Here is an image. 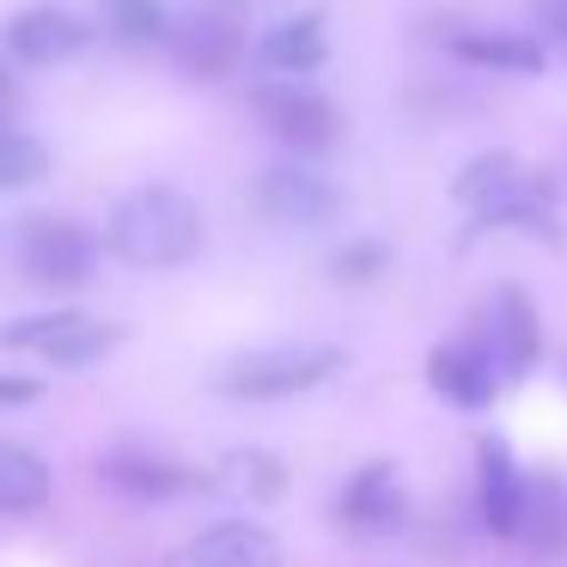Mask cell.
I'll return each instance as SVG.
<instances>
[{
	"label": "cell",
	"instance_id": "603a6c76",
	"mask_svg": "<svg viewBox=\"0 0 567 567\" xmlns=\"http://www.w3.org/2000/svg\"><path fill=\"white\" fill-rule=\"evenodd\" d=\"M384 269V245H372V238H360V245H342L330 262L336 281H372V275Z\"/></svg>",
	"mask_w": 567,
	"mask_h": 567
},
{
	"label": "cell",
	"instance_id": "44dd1931",
	"mask_svg": "<svg viewBox=\"0 0 567 567\" xmlns=\"http://www.w3.org/2000/svg\"><path fill=\"white\" fill-rule=\"evenodd\" d=\"M165 25V0H104V31L116 43H159Z\"/></svg>",
	"mask_w": 567,
	"mask_h": 567
},
{
	"label": "cell",
	"instance_id": "ba28073f",
	"mask_svg": "<svg viewBox=\"0 0 567 567\" xmlns=\"http://www.w3.org/2000/svg\"><path fill=\"white\" fill-rule=\"evenodd\" d=\"M86 50H92V25L80 13H68V7H25L7 25V55L25 68H62Z\"/></svg>",
	"mask_w": 567,
	"mask_h": 567
},
{
	"label": "cell",
	"instance_id": "5bb4252c",
	"mask_svg": "<svg viewBox=\"0 0 567 567\" xmlns=\"http://www.w3.org/2000/svg\"><path fill=\"white\" fill-rule=\"evenodd\" d=\"M330 55V38H323V19L318 13H299L287 25H275L269 38L257 43V62L269 74H311V68Z\"/></svg>",
	"mask_w": 567,
	"mask_h": 567
},
{
	"label": "cell",
	"instance_id": "7c38bea8",
	"mask_svg": "<svg viewBox=\"0 0 567 567\" xmlns=\"http://www.w3.org/2000/svg\"><path fill=\"white\" fill-rule=\"evenodd\" d=\"M525 494H530V482L518 476V464L506 457V445L482 440V525H488L494 537H518Z\"/></svg>",
	"mask_w": 567,
	"mask_h": 567
},
{
	"label": "cell",
	"instance_id": "cb8c5ba5",
	"mask_svg": "<svg viewBox=\"0 0 567 567\" xmlns=\"http://www.w3.org/2000/svg\"><path fill=\"white\" fill-rule=\"evenodd\" d=\"M43 396V379H31V372H0V409H25Z\"/></svg>",
	"mask_w": 567,
	"mask_h": 567
},
{
	"label": "cell",
	"instance_id": "6da1fadb",
	"mask_svg": "<svg viewBox=\"0 0 567 567\" xmlns=\"http://www.w3.org/2000/svg\"><path fill=\"white\" fill-rule=\"evenodd\" d=\"M111 250L135 269H184L202 257V208L172 184L128 189L111 214Z\"/></svg>",
	"mask_w": 567,
	"mask_h": 567
},
{
	"label": "cell",
	"instance_id": "2e32d148",
	"mask_svg": "<svg viewBox=\"0 0 567 567\" xmlns=\"http://www.w3.org/2000/svg\"><path fill=\"white\" fill-rule=\"evenodd\" d=\"M452 55H464L470 68H488V74H543V50L518 31H457Z\"/></svg>",
	"mask_w": 567,
	"mask_h": 567
},
{
	"label": "cell",
	"instance_id": "ac0fdd59",
	"mask_svg": "<svg viewBox=\"0 0 567 567\" xmlns=\"http://www.w3.org/2000/svg\"><path fill=\"white\" fill-rule=\"evenodd\" d=\"M50 488H55V476L31 445L0 440V513H38L50 501Z\"/></svg>",
	"mask_w": 567,
	"mask_h": 567
},
{
	"label": "cell",
	"instance_id": "9a60e30c",
	"mask_svg": "<svg viewBox=\"0 0 567 567\" xmlns=\"http://www.w3.org/2000/svg\"><path fill=\"white\" fill-rule=\"evenodd\" d=\"M238 25H233V13H196L184 31H177V62L189 68V74H226V68L238 62Z\"/></svg>",
	"mask_w": 567,
	"mask_h": 567
},
{
	"label": "cell",
	"instance_id": "3957f363",
	"mask_svg": "<svg viewBox=\"0 0 567 567\" xmlns=\"http://www.w3.org/2000/svg\"><path fill=\"white\" fill-rule=\"evenodd\" d=\"M342 372V348H250L220 372V391L238 403H281V396L318 391Z\"/></svg>",
	"mask_w": 567,
	"mask_h": 567
},
{
	"label": "cell",
	"instance_id": "7402d4cb",
	"mask_svg": "<svg viewBox=\"0 0 567 567\" xmlns=\"http://www.w3.org/2000/svg\"><path fill=\"white\" fill-rule=\"evenodd\" d=\"M50 172V147L38 135H19L13 123L0 128V189H31Z\"/></svg>",
	"mask_w": 567,
	"mask_h": 567
},
{
	"label": "cell",
	"instance_id": "d4e9b609",
	"mask_svg": "<svg viewBox=\"0 0 567 567\" xmlns=\"http://www.w3.org/2000/svg\"><path fill=\"white\" fill-rule=\"evenodd\" d=\"M530 13H537V25L567 50V0H530Z\"/></svg>",
	"mask_w": 567,
	"mask_h": 567
},
{
	"label": "cell",
	"instance_id": "484cf974",
	"mask_svg": "<svg viewBox=\"0 0 567 567\" xmlns=\"http://www.w3.org/2000/svg\"><path fill=\"white\" fill-rule=\"evenodd\" d=\"M13 111H19V80L7 74V68H0V128L13 123Z\"/></svg>",
	"mask_w": 567,
	"mask_h": 567
},
{
	"label": "cell",
	"instance_id": "5b68a950",
	"mask_svg": "<svg viewBox=\"0 0 567 567\" xmlns=\"http://www.w3.org/2000/svg\"><path fill=\"white\" fill-rule=\"evenodd\" d=\"M13 250H19V262H25V275L43 287H80L99 269V238L80 220H55V214L19 226Z\"/></svg>",
	"mask_w": 567,
	"mask_h": 567
},
{
	"label": "cell",
	"instance_id": "4316f807",
	"mask_svg": "<svg viewBox=\"0 0 567 567\" xmlns=\"http://www.w3.org/2000/svg\"><path fill=\"white\" fill-rule=\"evenodd\" d=\"M214 7H226V13H233V7H250V0H214Z\"/></svg>",
	"mask_w": 567,
	"mask_h": 567
},
{
	"label": "cell",
	"instance_id": "30bf717a",
	"mask_svg": "<svg viewBox=\"0 0 567 567\" xmlns=\"http://www.w3.org/2000/svg\"><path fill=\"white\" fill-rule=\"evenodd\" d=\"M494 372H501V367H494V354L464 348V342L433 348V360H427V384L452 409H488L494 403Z\"/></svg>",
	"mask_w": 567,
	"mask_h": 567
},
{
	"label": "cell",
	"instance_id": "e0dca14e",
	"mask_svg": "<svg viewBox=\"0 0 567 567\" xmlns=\"http://www.w3.org/2000/svg\"><path fill=\"white\" fill-rule=\"evenodd\" d=\"M99 476L111 482L116 494H128V501H172L189 482L177 464H165V457H153V452H116L99 464Z\"/></svg>",
	"mask_w": 567,
	"mask_h": 567
},
{
	"label": "cell",
	"instance_id": "277c9868",
	"mask_svg": "<svg viewBox=\"0 0 567 567\" xmlns=\"http://www.w3.org/2000/svg\"><path fill=\"white\" fill-rule=\"evenodd\" d=\"M116 342H123V323H92L80 311H43V318H19L0 330V348H31V354H43L50 367H68V372L104 360Z\"/></svg>",
	"mask_w": 567,
	"mask_h": 567
},
{
	"label": "cell",
	"instance_id": "4fadbf2b",
	"mask_svg": "<svg viewBox=\"0 0 567 567\" xmlns=\"http://www.w3.org/2000/svg\"><path fill=\"white\" fill-rule=\"evenodd\" d=\"M342 518L354 530H396L403 525V482L391 464H367L342 488Z\"/></svg>",
	"mask_w": 567,
	"mask_h": 567
},
{
	"label": "cell",
	"instance_id": "d6986e66",
	"mask_svg": "<svg viewBox=\"0 0 567 567\" xmlns=\"http://www.w3.org/2000/svg\"><path fill=\"white\" fill-rule=\"evenodd\" d=\"M214 488L233 494V501H281L287 488V470L275 452H257V445H245V452H226L220 470H214Z\"/></svg>",
	"mask_w": 567,
	"mask_h": 567
},
{
	"label": "cell",
	"instance_id": "8992f818",
	"mask_svg": "<svg viewBox=\"0 0 567 567\" xmlns=\"http://www.w3.org/2000/svg\"><path fill=\"white\" fill-rule=\"evenodd\" d=\"M257 208H262V220H275V226L311 233V226H330L336 214H342V189L323 172H311V165L293 159V165H269V172L257 177Z\"/></svg>",
	"mask_w": 567,
	"mask_h": 567
},
{
	"label": "cell",
	"instance_id": "ffe728a7",
	"mask_svg": "<svg viewBox=\"0 0 567 567\" xmlns=\"http://www.w3.org/2000/svg\"><path fill=\"white\" fill-rule=\"evenodd\" d=\"M518 537L543 543V549H561V543H567V488H561V482H530Z\"/></svg>",
	"mask_w": 567,
	"mask_h": 567
},
{
	"label": "cell",
	"instance_id": "8fae6325",
	"mask_svg": "<svg viewBox=\"0 0 567 567\" xmlns=\"http://www.w3.org/2000/svg\"><path fill=\"white\" fill-rule=\"evenodd\" d=\"M537 360H543L537 311H530V299L518 293V287H501V299H494V367L513 372V379H525Z\"/></svg>",
	"mask_w": 567,
	"mask_h": 567
},
{
	"label": "cell",
	"instance_id": "9c48e42d",
	"mask_svg": "<svg viewBox=\"0 0 567 567\" xmlns=\"http://www.w3.org/2000/svg\"><path fill=\"white\" fill-rule=\"evenodd\" d=\"M189 561L196 567H281V543L257 518H220V525H208L189 543Z\"/></svg>",
	"mask_w": 567,
	"mask_h": 567
},
{
	"label": "cell",
	"instance_id": "7a4b0ae2",
	"mask_svg": "<svg viewBox=\"0 0 567 567\" xmlns=\"http://www.w3.org/2000/svg\"><path fill=\"white\" fill-rule=\"evenodd\" d=\"M452 196L464 202V214L494 233H555V184L513 159V153H482L457 172Z\"/></svg>",
	"mask_w": 567,
	"mask_h": 567
},
{
	"label": "cell",
	"instance_id": "52a82bcc",
	"mask_svg": "<svg viewBox=\"0 0 567 567\" xmlns=\"http://www.w3.org/2000/svg\"><path fill=\"white\" fill-rule=\"evenodd\" d=\"M257 123L281 141L287 153H330L342 141V111L306 86H262L257 92Z\"/></svg>",
	"mask_w": 567,
	"mask_h": 567
}]
</instances>
